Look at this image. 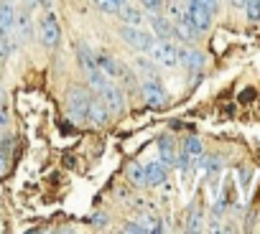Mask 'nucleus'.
<instances>
[{"mask_svg":"<svg viewBox=\"0 0 260 234\" xmlns=\"http://www.w3.org/2000/svg\"><path fill=\"white\" fill-rule=\"evenodd\" d=\"M212 16L214 13L204 3H199V0H189V3H186V18L197 28V33H202V31H207L212 26Z\"/></svg>","mask_w":260,"mask_h":234,"instance_id":"obj_4","label":"nucleus"},{"mask_svg":"<svg viewBox=\"0 0 260 234\" xmlns=\"http://www.w3.org/2000/svg\"><path fill=\"white\" fill-rule=\"evenodd\" d=\"M16 49H18V38L13 33H0V59L13 56Z\"/></svg>","mask_w":260,"mask_h":234,"instance_id":"obj_16","label":"nucleus"},{"mask_svg":"<svg viewBox=\"0 0 260 234\" xmlns=\"http://www.w3.org/2000/svg\"><path fill=\"white\" fill-rule=\"evenodd\" d=\"M230 3H232L235 8H242V6H245V0H230Z\"/></svg>","mask_w":260,"mask_h":234,"instance_id":"obj_28","label":"nucleus"},{"mask_svg":"<svg viewBox=\"0 0 260 234\" xmlns=\"http://www.w3.org/2000/svg\"><path fill=\"white\" fill-rule=\"evenodd\" d=\"M184 153L186 155H202V143L199 140H186V145H184Z\"/></svg>","mask_w":260,"mask_h":234,"instance_id":"obj_22","label":"nucleus"},{"mask_svg":"<svg viewBox=\"0 0 260 234\" xmlns=\"http://www.w3.org/2000/svg\"><path fill=\"white\" fill-rule=\"evenodd\" d=\"M199 3H204V6H207V8L212 11V13H217V6H219L217 0H199Z\"/></svg>","mask_w":260,"mask_h":234,"instance_id":"obj_24","label":"nucleus"},{"mask_svg":"<svg viewBox=\"0 0 260 234\" xmlns=\"http://www.w3.org/2000/svg\"><path fill=\"white\" fill-rule=\"evenodd\" d=\"M51 3H54V0H39V6L46 8V11H51Z\"/></svg>","mask_w":260,"mask_h":234,"instance_id":"obj_26","label":"nucleus"},{"mask_svg":"<svg viewBox=\"0 0 260 234\" xmlns=\"http://www.w3.org/2000/svg\"><path fill=\"white\" fill-rule=\"evenodd\" d=\"M151 28H153V36L158 41H171L174 38V23L169 18H161V16H153L151 18Z\"/></svg>","mask_w":260,"mask_h":234,"instance_id":"obj_11","label":"nucleus"},{"mask_svg":"<svg viewBox=\"0 0 260 234\" xmlns=\"http://www.w3.org/2000/svg\"><path fill=\"white\" fill-rule=\"evenodd\" d=\"M158 150H161V163H166V166H174V163H176L174 143H171L169 138H161V140H158Z\"/></svg>","mask_w":260,"mask_h":234,"instance_id":"obj_17","label":"nucleus"},{"mask_svg":"<svg viewBox=\"0 0 260 234\" xmlns=\"http://www.w3.org/2000/svg\"><path fill=\"white\" fill-rule=\"evenodd\" d=\"M127 178H130V183L133 186H146V163L141 166V163H133L127 168Z\"/></svg>","mask_w":260,"mask_h":234,"instance_id":"obj_18","label":"nucleus"},{"mask_svg":"<svg viewBox=\"0 0 260 234\" xmlns=\"http://www.w3.org/2000/svg\"><path fill=\"white\" fill-rule=\"evenodd\" d=\"M39 41L44 49H56L59 41H61V26H59V18L54 13H46L41 21H39Z\"/></svg>","mask_w":260,"mask_h":234,"instance_id":"obj_2","label":"nucleus"},{"mask_svg":"<svg viewBox=\"0 0 260 234\" xmlns=\"http://www.w3.org/2000/svg\"><path fill=\"white\" fill-rule=\"evenodd\" d=\"M141 94H143V99H146L151 107H161V104L169 102V94H166V89L161 87V82H158L156 76H148V79L141 84Z\"/></svg>","mask_w":260,"mask_h":234,"instance_id":"obj_6","label":"nucleus"},{"mask_svg":"<svg viewBox=\"0 0 260 234\" xmlns=\"http://www.w3.org/2000/svg\"><path fill=\"white\" fill-rule=\"evenodd\" d=\"M8 125V114H6V109L0 107V128H6Z\"/></svg>","mask_w":260,"mask_h":234,"instance_id":"obj_25","label":"nucleus"},{"mask_svg":"<svg viewBox=\"0 0 260 234\" xmlns=\"http://www.w3.org/2000/svg\"><path fill=\"white\" fill-rule=\"evenodd\" d=\"M110 117V109L105 107L102 99H89V107H87V123L92 125H105Z\"/></svg>","mask_w":260,"mask_h":234,"instance_id":"obj_9","label":"nucleus"},{"mask_svg":"<svg viewBox=\"0 0 260 234\" xmlns=\"http://www.w3.org/2000/svg\"><path fill=\"white\" fill-rule=\"evenodd\" d=\"M148 54L153 56V61H156L158 66L174 69V66L179 64V56H176V46H174L171 41H156V44L151 46V51H148Z\"/></svg>","mask_w":260,"mask_h":234,"instance_id":"obj_5","label":"nucleus"},{"mask_svg":"<svg viewBox=\"0 0 260 234\" xmlns=\"http://www.w3.org/2000/svg\"><path fill=\"white\" fill-rule=\"evenodd\" d=\"M3 168H6V158H3V155H0V171H3Z\"/></svg>","mask_w":260,"mask_h":234,"instance_id":"obj_29","label":"nucleus"},{"mask_svg":"<svg viewBox=\"0 0 260 234\" xmlns=\"http://www.w3.org/2000/svg\"><path fill=\"white\" fill-rule=\"evenodd\" d=\"M136 69L141 71V74H146V76H156V69H158V64L153 61V59H148V56H138L136 59Z\"/></svg>","mask_w":260,"mask_h":234,"instance_id":"obj_19","label":"nucleus"},{"mask_svg":"<svg viewBox=\"0 0 260 234\" xmlns=\"http://www.w3.org/2000/svg\"><path fill=\"white\" fill-rule=\"evenodd\" d=\"M3 99H6V97H3V92H0V107H3Z\"/></svg>","mask_w":260,"mask_h":234,"instance_id":"obj_30","label":"nucleus"},{"mask_svg":"<svg viewBox=\"0 0 260 234\" xmlns=\"http://www.w3.org/2000/svg\"><path fill=\"white\" fill-rule=\"evenodd\" d=\"M245 13H247V21L257 23L260 21V0H245Z\"/></svg>","mask_w":260,"mask_h":234,"instance_id":"obj_21","label":"nucleus"},{"mask_svg":"<svg viewBox=\"0 0 260 234\" xmlns=\"http://www.w3.org/2000/svg\"><path fill=\"white\" fill-rule=\"evenodd\" d=\"M23 6H26V8H36L39 0H23Z\"/></svg>","mask_w":260,"mask_h":234,"instance_id":"obj_27","label":"nucleus"},{"mask_svg":"<svg viewBox=\"0 0 260 234\" xmlns=\"http://www.w3.org/2000/svg\"><path fill=\"white\" fill-rule=\"evenodd\" d=\"M166 176V163H146V186H161Z\"/></svg>","mask_w":260,"mask_h":234,"instance_id":"obj_12","label":"nucleus"},{"mask_svg":"<svg viewBox=\"0 0 260 234\" xmlns=\"http://www.w3.org/2000/svg\"><path fill=\"white\" fill-rule=\"evenodd\" d=\"M16 23V6L11 0H0V33H13Z\"/></svg>","mask_w":260,"mask_h":234,"instance_id":"obj_10","label":"nucleus"},{"mask_svg":"<svg viewBox=\"0 0 260 234\" xmlns=\"http://www.w3.org/2000/svg\"><path fill=\"white\" fill-rule=\"evenodd\" d=\"M141 6L151 13H158V11H164V0H141Z\"/></svg>","mask_w":260,"mask_h":234,"instance_id":"obj_23","label":"nucleus"},{"mask_svg":"<svg viewBox=\"0 0 260 234\" xmlns=\"http://www.w3.org/2000/svg\"><path fill=\"white\" fill-rule=\"evenodd\" d=\"M120 36L133 46V49H138L141 54H148L151 51V46L156 44V38H153V33H148V31H143L141 26H120Z\"/></svg>","mask_w":260,"mask_h":234,"instance_id":"obj_3","label":"nucleus"},{"mask_svg":"<svg viewBox=\"0 0 260 234\" xmlns=\"http://www.w3.org/2000/svg\"><path fill=\"white\" fill-rule=\"evenodd\" d=\"M125 3H127V0H94V6L100 11H105V13H117Z\"/></svg>","mask_w":260,"mask_h":234,"instance_id":"obj_20","label":"nucleus"},{"mask_svg":"<svg viewBox=\"0 0 260 234\" xmlns=\"http://www.w3.org/2000/svg\"><path fill=\"white\" fill-rule=\"evenodd\" d=\"M117 16H120V21H122L125 26H141V23H143V13H141L138 8H130V6H122V8L117 11Z\"/></svg>","mask_w":260,"mask_h":234,"instance_id":"obj_15","label":"nucleus"},{"mask_svg":"<svg viewBox=\"0 0 260 234\" xmlns=\"http://www.w3.org/2000/svg\"><path fill=\"white\" fill-rule=\"evenodd\" d=\"M77 59H79V66H82L87 74H89V71H94V69H100V66H97V54H92L84 44H79V46H77Z\"/></svg>","mask_w":260,"mask_h":234,"instance_id":"obj_14","label":"nucleus"},{"mask_svg":"<svg viewBox=\"0 0 260 234\" xmlns=\"http://www.w3.org/2000/svg\"><path fill=\"white\" fill-rule=\"evenodd\" d=\"M13 36L21 38V41H28L34 36V21L28 16V8L23 11H16V23H13Z\"/></svg>","mask_w":260,"mask_h":234,"instance_id":"obj_8","label":"nucleus"},{"mask_svg":"<svg viewBox=\"0 0 260 234\" xmlns=\"http://www.w3.org/2000/svg\"><path fill=\"white\" fill-rule=\"evenodd\" d=\"M87 107H89V94L82 87H72L67 92V109L74 123H87Z\"/></svg>","mask_w":260,"mask_h":234,"instance_id":"obj_1","label":"nucleus"},{"mask_svg":"<svg viewBox=\"0 0 260 234\" xmlns=\"http://www.w3.org/2000/svg\"><path fill=\"white\" fill-rule=\"evenodd\" d=\"M176 56H179V61H181L186 69H191V71H199L202 64H204L202 54H197V51H191V49H181V46H176Z\"/></svg>","mask_w":260,"mask_h":234,"instance_id":"obj_13","label":"nucleus"},{"mask_svg":"<svg viewBox=\"0 0 260 234\" xmlns=\"http://www.w3.org/2000/svg\"><path fill=\"white\" fill-rule=\"evenodd\" d=\"M100 99L105 102V107L110 109V114H120L125 109V97H122V92H120V87L115 82H107L100 89Z\"/></svg>","mask_w":260,"mask_h":234,"instance_id":"obj_7","label":"nucleus"}]
</instances>
